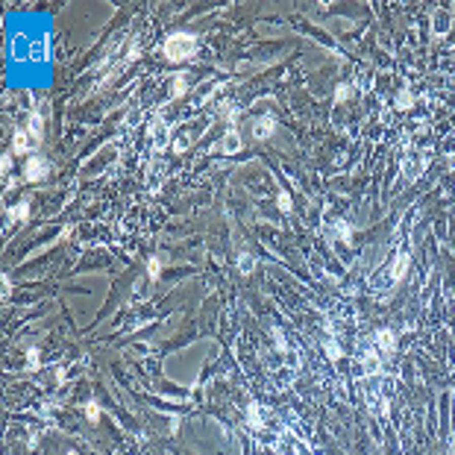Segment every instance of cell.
I'll return each instance as SVG.
<instances>
[{"label": "cell", "mask_w": 455, "mask_h": 455, "mask_svg": "<svg viewBox=\"0 0 455 455\" xmlns=\"http://www.w3.org/2000/svg\"><path fill=\"white\" fill-rule=\"evenodd\" d=\"M173 80H177V85H173V97H182V94H185V74L173 77Z\"/></svg>", "instance_id": "obj_20"}, {"label": "cell", "mask_w": 455, "mask_h": 455, "mask_svg": "<svg viewBox=\"0 0 455 455\" xmlns=\"http://www.w3.org/2000/svg\"><path fill=\"white\" fill-rule=\"evenodd\" d=\"M253 267H256V259H253L250 253H241V256H238V270H241V273H253Z\"/></svg>", "instance_id": "obj_11"}, {"label": "cell", "mask_w": 455, "mask_h": 455, "mask_svg": "<svg viewBox=\"0 0 455 455\" xmlns=\"http://www.w3.org/2000/svg\"><path fill=\"white\" fill-rule=\"evenodd\" d=\"M197 47H200L197 36H191V32H170L165 39V44H162V53L170 62H185V59L197 56Z\"/></svg>", "instance_id": "obj_1"}, {"label": "cell", "mask_w": 455, "mask_h": 455, "mask_svg": "<svg viewBox=\"0 0 455 455\" xmlns=\"http://www.w3.org/2000/svg\"><path fill=\"white\" fill-rule=\"evenodd\" d=\"M159 273H162V259L153 256L150 262H147V276H150V279H159Z\"/></svg>", "instance_id": "obj_17"}, {"label": "cell", "mask_w": 455, "mask_h": 455, "mask_svg": "<svg viewBox=\"0 0 455 455\" xmlns=\"http://www.w3.org/2000/svg\"><path fill=\"white\" fill-rule=\"evenodd\" d=\"M332 235H335V238H341V241H349V238H353V229H349L344 221H338L335 226H332Z\"/></svg>", "instance_id": "obj_14"}, {"label": "cell", "mask_w": 455, "mask_h": 455, "mask_svg": "<svg viewBox=\"0 0 455 455\" xmlns=\"http://www.w3.org/2000/svg\"><path fill=\"white\" fill-rule=\"evenodd\" d=\"M247 426L256 429V432L264 429V417H262V405H259V402H250L247 405Z\"/></svg>", "instance_id": "obj_9"}, {"label": "cell", "mask_w": 455, "mask_h": 455, "mask_svg": "<svg viewBox=\"0 0 455 455\" xmlns=\"http://www.w3.org/2000/svg\"><path fill=\"white\" fill-rule=\"evenodd\" d=\"M29 135L36 138V141H42V115H39V112H36V115H32V118H29Z\"/></svg>", "instance_id": "obj_13"}, {"label": "cell", "mask_w": 455, "mask_h": 455, "mask_svg": "<svg viewBox=\"0 0 455 455\" xmlns=\"http://www.w3.org/2000/svg\"><path fill=\"white\" fill-rule=\"evenodd\" d=\"M153 144H156V147H165V144H167V124H156V126H153Z\"/></svg>", "instance_id": "obj_10"}, {"label": "cell", "mask_w": 455, "mask_h": 455, "mask_svg": "<svg viewBox=\"0 0 455 455\" xmlns=\"http://www.w3.org/2000/svg\"><path fill=\"white\" fill-rule=\"evenodd\" d=\"M85 417H88L91 423H97V420H100V405H97L94 400H91V402H85Z\"/></svg>", "instance_id": "obj_19"}, {"label": "cell", "mask_w": 455, "mask_h": 455, "mask_svg": "<svg viewBox=\"0 0 455 455\" xmlns=\"http://www.w3.org/2000/svg\"><path fill=\"white\" fill-rule=\"evenodd\" d=\"M408 264H411V256H408V250H402L400 256L394 259V264H391V273H388V282H385V285H400L402 276L408 273Z\"/></svg>", "instance_id": "obj_4"}, {"label": "cell", "mask_w": 455, "mask_h": 455, "mask_svg": "<svg viewBox=\"0 0 455 455\" xmlns=\"http://www.w3.org/2000/svg\"><path fill=\"white\" fill-rule=\"evenodd\" d=\"M39 141L29 135V129H18L12 138V150L15 153H21V156H27V153H32V147H36Z\"/></svg>", "instance_id": "obj_6"}, {"label": "cell", "mask_w": 455, "mask_h": 455, "mask_svg": "<svg viewBox=\"0 0 455 455\" xmlns=\"http://www.w3.org/2000/svg\"><path fill=\"white\" fill-rule=\"evenodd\" d=\"M276 206L288 215L291 208H294V203H291V194H288V191H279V194H276Z\"/></svg>", "instance_id": "obj_16"}, {"label": "cell", "mask_w": 455, "mask_h": 455, "mask_svg": "<svg viewBox=\"0 0 455 455\" xmlns=\"http://www.w3.org/2000/svg\"><path fill=\"white\" fill-rule=\"evenodd\" d=\"M47 170H50L47 159H44V156H32V159H27V165H24V180L27 182H42L44 177H47Z\"/></svg>", "instance_id": "obj_3"}, {"label": "cell", "mask_w": 455, "mask_h": 455, "mask_svg": "<svg viewBox=\"0 0 455 455\" xmlns=\"http://www.w3.org/2000/svg\"><path fill=\"white\" fill-rule=\"evenodd\" d=\"M411 106H414V94L411 91H400L397 94V109L405 112V109H411Z\"/></svg>", "instance_id": "obj_15"}, {"label": "cell", "mask_w": 455, "mask_h": 455, "mask_svg": "<svg viewBox=\"0 0 455 455\" xmlns=\"http://www.w3.org/2000/svg\"><path fill=\"white\" fill-rule=\"evenodd\" d=\"M423 165H426V162H423V156H417V153L408 150V159L402 162V170H405V177H408V180H417V177L423 173Z\"/></svg>", "instance_id": "obj_7"}, {"label": "cell", "mask_w": 455, "mask_h": 455, "mask_svg": "<svg viewBox=\"0 0 455 455\" xmlns=\"http://www.w3.org/2000/svg\"><path fill=\"white\" fill-rule=\"evenodd\" d=\"M65 455H77V452H65Z\"/></svg>", "instance_id": "obj_23"}, {"label": "cell", "mask_w": 455, "mask_h": 455, "mask_svg": "<svg viewBox=\"0 0 455 455\" xmlns=\"http://www.w3.org/2000/svg\"><path fill=\"white\" fill-rule=\"evenodd\" d=\"M27 361H29V367H39V349H36V346L27 349Z\"/></svg>", "instance_id": "obj_21"}, {"label": "cell", "mask_w": 455, "mask_h": 455, "mask_svg": "<svg viewBox=\"0 0 455 455\" xmlns=\"http://www.w3.org/2000/svg\"><path fill=\"white\" fill-rule=\"evenodd\" d=\"M27 215H29V206H27V203H21V206H18V208L12 212V218H21V221H24Z\"/></svg>", "instance_id": "obj_22"}, {"label": "cell", "mask_w": 455, "mask_h": 455, "mask_svg": "<svg viewBox=\"0 0 455 455\" xmlns=\"http://www.w3.org/2000/svg\"><path fill=\"white\" fill-rule=\"evenodd\" d=\"M367 341H370V346H373V349H376V353H379L385 361L391 359L394 353H397V332H394V329H376L370 338H367Z\"/></svg>", "instance_id": "obj_2"}, {"label": "cell", "mask_w": 455, "mask_h": 455, "mask_svg": "<svg viewBox=\"0 0 455 455\" xmlns=\"http://www.w3.org/2000/svg\"><path fill=\"white\" fill-rule=\"evenodd\" d=\"M349 94H353V85H346V83H341L338 88H335V100H338V103H346Z\"/></svg>", "instance_id": "obj_18"}, {"label": "cell", "mask_w": 455, "mask_h": 455, "mask_svg": "<svg viewBox=\"0 0 455 455\" xmlns=\"http://www.w3.org/2000/svg\"><path fill=\"white\" fill-rule=\"evenodd\" d=\"M273 132H276V118H273V115H262V118H256V121H253V135L259 138V141L270 138Z\"/></svg>", "instance_id": "obj_5"}, {"label": "cell", "mask_w": 455, "mask_h": 455, "mask_svg": "<svg viewBox=\"0 0 455 455\" xmlns=\"http://www.w3.org/2000/svg\"><path fill=\"white\" fill-rule=\"evenodd\" d=\"M218 150L221 153H226V156H232V153H238L241 150V135L235 132V129H229L226 135L221 138V144H218Z\"/></svg>", "instance_id": "obj_8"}, {"label": "cell", "mask_w": 455, "mask_h": 455, "mask_svg": "<svg viewBox=\"0 0 455 455\" xmlns=\"http://www.w3.org/2000/svg\"><path fill=\"white\" fill-rule=\"evenodd\" d=\"M323 349H326V356H329L332 361H338V359H341V356H344V349H341V346L335 344L332 338H326V341H323Z\"/></svg>", "instance_id": "obj_12"}]
</instances>
